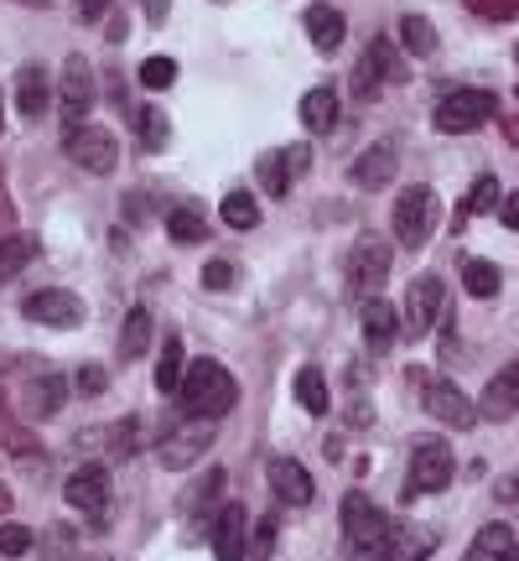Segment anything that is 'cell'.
Here are the masks:
<instances>
[{
	"label": "cell",
	"mask_w": 519,
	"mask_h": 561,
	"mask_svg": "<svg viewBox=\"0 0 519 561\" xmlns=\"http://www.w3.org/2000/svg\"><path fill=\"white\" fill-rule=\"evenodd\" d=\"M494 494H499V504H519V473L499 479V489H494Z\"/></svg>",
	"instance_id": "obj_49"
},
{
	"label": "cell",
	"mask_w": 519,
	"mask_h": 561,
	"mask_svg": "<svg viewBox=\"0 0 519 561\" xmlns=\"http://www.w3.org/2000/svg\"><path fill=\"white\" fill-rule=\"evenodd\" d=\"M473 16H488V21H509L519 16V0H462Z\"/></svg>",
	"instance_id": "obj_42"
},
{
	"label": "cell",
	"mask_w": 519,
	"mask_h": 561,
	"mask_svg": "<svg viewBox=\"0 0 519 561\" xmlns=\"http://www.w3.org/2000/svg\"><path fill=\"white\" fill-rule=\"evenodd\" d=\"M280 161H286V172H291V178H301V172H307V167H312V146H286V151H280Z\"/></svg>",
	"instance_id": "obj_45"
},
{
	"label": "cell",
	"mask_w": 519,
	"mask_h": 561,
	"mask_svg": "<svg viewBox=\"0 0 519 561\" xmlns=\"http://www.w3.org/2000/svg\"><path fill=\"white\" fill-rule=\"evenodd\" d=\"M515 62H519V47H515Z\"/></svg>",
	"instance_id": "obj_57"
},
{
	"label": "cell",
	"mask_w": 519,
	"mask_h": 561,
	"mask_svg": "<svg viewBox=\"0 0 519 561\" xmlns=\"http://www.w3.org/2000/svg\"><path fill=\"white\" fill-rule=\"evenodd\" d=\"M411 380L420 385V405L441 421V426H452V432H473L478 426V405L462 396L452 380H441V375H426V369H411Z\"/></svg>",
	"instance_id": "obj_3"
},
{
	"label": "cell",
	"mask_w": 519,
	"mask_h": 561,
	"mask_svg": "<svg viewBox=\"0 0 519 561\" xmlns=\"http://www.w3.org/2000/svg\"><path fill=\"white\" fill-rule=\"evenodd\" d=\"M62 500L73 504L79 515H89V520H104V510H109V479H104V468H79L73 479L62 483Z\"/></svg>",
	"instance_id": "obj_14"
},
{
	"label": "cell",
	"mask_w": 519,
	"mask_h": 561,
	"mask_svg": "<svg viewBox=\"0 0 519 561\" xmlns=\"http://www.w3.org/2000/svg\"><path fill=\"white\" fill-rule=\"evenodd\" d=\"M130 115H136L140 151H161V146H166V136H172V125H166V115H161V110H130Z\"/></svg>",
	"instance_id": "obj_35"
},
{
	"label": "cell",
	"mask_w": 519,
	"mask_h": 561,
	"mask_svg": "<svg viewBox=\"0 0 519 561\" xmlns=\"http://www.w3.org/2000/svg\"><path fill=\"white\" fill-rule=\"evenodd\" d=\"M0 442H5L11 458H32V453H37V437H32L26 426H16L11 416H0Z\"/></svg>",
	"instance_id": "obj_38"
},
{
	"label": "cell",
	"mask_w": 519,
	"mask_h": 561,
	"mask_svg": "<svg viewBox=\"0 0 519 561\" xmlns=\"http://www.w3.org/2000/svg\"><path fill=\"white\" fill-rule=\"evenodd\" d=\"M223 483H229V473H223V468H208V473H203V483H198V500H193V510H208V504H219L223 500Z\"/></svg>",
	"instance_id": "obj_40"
},
{
	"label": "cell",
	"mask_w": 519,
	"mask_h": 561,
	"mask_svg": "<svg viewBox=\"0 0 519 561\" xmlns=\"http://www.w3.org/2000/svg\"><path fill=\"white\" fill-rule=\"evenodd\" d=\"M499 561H519V541H509V551H504Z\"/></svg>",
	"instance_id": "obj_55"
},
{
	"label": "cell",
	"mask_w": 519,
	"mask_h": 561,
	"mask_svg": "<svg viewBox=\"0 0 519 561\" xmlns=\"http://www.w3.org/2000/svg\"><path fill=\"white\" fill-rule=\"evenodd\" d=\"M359 322H364V339L374 343V348H390L400 339V307H390L384 297H364Z\"/></svg>",
	"instance_id": "obj_20"
},
{
	"label": "cell",
	"mask_w": 519,
	"mask_h": 561,
	"mask_svg": "<svg viewBox=\"0 0 519 561\" xmlns=\"http://www.w3.org/2000/svg\"><path fill=\"white\" fill-rule=\"evenodd\" d=\"M301 125L312 130V136H327L333 125H338V89H307L301 94Z\"/></svg>",
	"instance_id": "obj_22"
},
{
	"label": "cell",
	"mask_w": 519,
	"mask_h": 561,
	"mask_svg": "<svg viewBox=\"0 0 519 561\" xmlns=\"http://www.w3.org/2000/svg\"><path fill=\"white\" fill-rule=\"evenodd\" d=\"M499 115V100L488 89H452L447 100L437 104V130L441 136H473Z\"/></svg>",
	"instance_id": "obj_4"
},
{
	"label": "cell",
	"mask_w": 519,
	"mask_h": 561,
	"mask_svg": "<svg viewBox=\"0 0 519 561\" xmlns=\"http://www.w3.org/2000/svg\"><path fill=\"white\" fill-rule=\"evenodd\" d=\"M219 214H223V224H229V229H255V224H260V203L250 198L244 187H234V193L219 203Z\"/></svg>",
	"instance_id": "obj_33"
},
{
	"label": "cell",
	"mask_w": 519,
	"mask_h": 561,
	"mask_svg": "<svg viewBox=\"0 0 519 561\" xmlns=\"http://www.w3.org/2000/svg\"><path fill=\"white\" fill-rule=\"evenodd\" d=\"M343 32H348V21H343L338 5H307V37L318 53H338Z\"/></svg>",
	"instance_id": "obj_21"
},
{
	"label": "cell",
	"mask_w": 519,
	"mask_h": 561,
	"mask_svg": "<svg viewBox=\"0 0 519 561\" xmlns=\"http://www.w3.org/2000/svg\"><path fill=\"white\" fill-rule=\"evenodd\" d=\"M146 348H151V312H146V307H130L115 354H120V364H136V359H146Z\"/></svg>",
	"instance_id": "obj_23"
},
{
	"label": "cell",
	"mask_w": 519,
	"mask_h": 561,
	"mask_svg": "<svg viewBox=\"0 0 519 561\" xmlns=\"http://www.w3.org/2000/svg\"><path fill=\"white\" fill-rule=\"evenodd\" d=\"M452 447L437 437H416L411 447V489L416 494H441V489H452Z\"/></svg>",
	"instance_id": "obj_10"
},
{
	"label": "cell",
	"mask_w": 519,
	"mask_h": 561,
	"mask_svg": "<svg viewBox=\"0 0 519 561\" xmlns=\"http://www.w3.org/2000/svg\"><path fill=\"white\" fill-rule=\"evenodd\" d=\"M58 100H62V136L89 125V110H94V62L73 53L62 62V83H58Z\"/></svg>",
	"instance_id": "obj_8"
},
{
	"label": "cell",
	"mask_w": 519,
	"mask_h": 561,
	"mask_svg": "<svg viewBox=\"0 0 519 561\" xmlns=\"http://www.w3.org/2000/svg\"><path fill=\"white\" fill-rule=\"evenodd\" d=\"M462 286H468V297H499V286H504V271L494 261H462Z\"/></svg>",
	"instance_id": "obj_27"
},
{
	"label": "cell",
	"mask_w": 519,
	"mask_h": 561,
	"mask_svg": "<svg viewBox=\"0 0 519 561\" xmlns=\"http://www.w3.org/2000/svg\"><path fill=\"white\" fill-rule=\"evenodd\" d=\"M509 541H515V530L504 520H494V525H483L478 536H473V546L462 551V561H499L504 551H509Z\"/></svg>",
	"instance_id": "obj_26"
},
{
	"label": "cell",
	"mask_w": 519,
	"mask_h": 561,
	"mask_svg": "<svg viewBox=\"0 0 519 561\" xmlns=\"http://www.w3.org/2000/svg\"><path fill=\"white\" fill-rule=\"evenodd\" d=\"M62 151H68V161L83 167L89 178H109V172L120 167V140H115V130H104V125L68 130V136H62Z\"/></svg>",
	"instance_id": "obj_5"
},
{
	"label": "cell",
	"mask_w": 519,
	"mask_h": 561,
	"mask_svg": "<svg viewBox=\"0 0 519 561\" xmlns=\"http://www.w3.org/2000/svg\"><path fill=\"white\" fill-rule=\"evenodd\" d=\"M32 261H37V240H32V234H5V240H0V280L21 276Z\"/></svg>",
	"instance_id": "obj_28"
},
{
	"label": "cell",
	"mask_w": 519,
	"mask_h": 561,
	"mask_svg": "<svg viewBox=\"0 0 519 561\" xmlns=\"http://www.w3.org/2000/svg\"><path fill=\"white\" fill-rule=\"evenodd\" d=\"M244 541H250V510L244 504H223L219 520H214V557L244 561Z\"/></svg>",
	"instance_id": "obj_17"
},
{
	"label": "cell",
	"mask_w": 519,
	"mask_h": 561,
	"mask_svg": "<svg viewBox=\"0 0 519 561\" xmlns=\"http://www.w3.org/2000/svg\"><path fill=\"white\" fill-rule=\"evenodd\" d=\"M384 530H390V520L380 515V504L369 500V494H343V546H348V557L354 551H369V546L384 541Z\"/></svg>",
	"instance_id": "obj_9"
},
{
	"label": "cell",
	"mask_w": 519,
	"mask_h": 561,
	"mask_svg": "<svg viewBox=\"0 0 519 561\" xmlns=\"http://www.w3.org/2000/svg\"><path fill=\"white\" fill-rule=\"evenodd\" d=\"M395 167H400V140L384 136V140H374V146H364L359 151V161L348 167V182L364 187V193H380V187L395 182Z\"/></svg>",
	"instance_id": "obj_13"
},
{
	"label": "cell",
	"mask_w": 519,
	"mask_h": 561,
	"mask_svg": "<svg viewBox=\"0 0 519 561\" xmlns=\"http://www.w3.org/2000/svg\"><path fill=\"white\" fill-rule=\"evenodd\" d=\"M104 26H109V32H104L109 42H125V37H130V32H125V16H120V11H115V16H104Z\"/></svg>",
	"instance_id": "obj_50"
},
{
	"label": "cell",
	"mask_w": 519,
	"mask_h": 561,
	"mask_svg": "<svg viewBox=\"0 0 519 561\" xmlns=\"http://www.w3.org/2000/svg\"><path fill=\"white\" fill-rule=\"evenodd\" d=\"M504 136H509V140L519 146V115H504Z\"/></svg>",
	"instance_id": "obj_52"
},
{
	"label": "cell",
	"mask_w": 519,
	"mask_h": 561,
	"mask_svg": "<svg viewBox=\"0 0 519 561\" xmlns=\"http://www.w3.org/2000/svg\"><path fill=\"white\" fill-rule=\"evenodd\" d=\"M214 426L219 421H208V416H187L182 426H172L166 437H161V447H157V462L166 468V473H187L193 462L214 447Z\"/></svg>",
	"instance_id": "obj_6"
},
{
	"label": "cell",
	"mask_w": 519,
	"mask_h": 561,
	"mask_svg": "<svg viewBox=\"0 0 519 561\" xmlns=\"http://www.w3.org/2000/svg\"><path fill=\"white\" fill-rule=\"evenodd\" d=\"M380 89H384V83L374 79V68H369V62L359 58V68H354V94H359V100H374Z\"/></svg>",
	"instance_id": "obj_44"
},
{
	"label": "cell",
	"mask_w": 519,
	"mask_h": 561,
	"mask_svg": "<svg viewBox=\"0 0 519 561\" xmlns=\"http://www.w3.org/2000/svg\"><path fill=\"white\" fill-rule=\"evenodd\" d=\"M177 396H182V405H187L193 416L223 421L234 405H240V380H234L219 359H193L187 369H182Z\"/></svg>",
	"instance_id": "obj_1"
},
{
	"label": "cell",
	"mask_w": 519,
	"mask_h": 561,
	"mask_svg": "<svg viewBox=\"0 0 519 561\" xmlns=\"http://www.w3.org/2000/svg\"><path fill=\"white\" fill-rule=\"evenodd\" d=\"M140 5H146V16H151V21H166V16H172V0H140Z\"/></svg>",
	"instance_id": "obj_51"
},
{
	"label": "cell",
	"mask_w": 519,
	"mask_h": 561,
	"mask_svg": "<svg viewBox=\"0 0 519 561\" xmlns=\"http://www.w3.org/2000/svg\"><path fill=\"white\" fill-rule=\"evenodd\" d=\"M109 5H115V0H79V21L83 26H100V21L109 16Z\"/></svg>",
	"instance_id": "obj_47"
},
{
	"label": "cell",
	"mask_w": 519,
	"mask_h": 561,
	"mask_svg": "<svg viewBox=\"0 0 519 561\" xmlns=\"http://www.w3.org/2000/svg\"><path fill=\"white\" fill-rule=\"evenodd\" d=\"M0 130H5V115H0Z\"/></svg>",
	"instance_id": "obj_56"
},
{
	"label": "cell",
	"mask_w": 519,
	"mask_h": 561,
	"mask_svg": "<svg viewBox=\"0 0 519 561\" xmlns=\"http://www.w3.org/2000/svg\"><path fill=\"white\" fill-rule=\"evenodd\" d=\"M0 229H11V203H5V187H0Z\"/></svg>",
	"instance_id": "obj_53"
},
{
	"label": "cell",
	"mask_w": 519,
	"mask_h": 561,
	"mask_svg": "<svg viewBox=\"0 0 519 561\" xmlns=\"http://www.w3.org/2000/svg\"><path fill=\"white\" fill-rule=\"evenodd\" d=\"M166 234H172L177 244H198V240H208V219H203L198 208H187V203H182V208L166 214Z\"/></svg>",
	"instance_id": "obj_30"
},
{
	"label": "cell",
	"mask_w": 519,
	"mask_h": 561,
	"mask_svg": "<svg viewBox=\"0 0 519 561\" xmlns=\"http://www.w3.org/2000/svg\"><path fill=\"white\" fill-rule=\"evenodd\" d=\"M400 47H405L411 58H431V53H437V26L420 16V11L400 16Z\"/></svg>",
	"instance_id": "obj_25"
},
{
	"label": "cell",
	"mask_w": 519,
	"mask_h": 561,
	"mask_svg": "<svg viewBox=\"0 0 519 561\" xmlns=\"http://www.w3.org/2000/svg\"><path fill=\"white\" fill-rule=\"evenodd\" d=\"M499 219L509 224V229H519V193H504L499 198Z\"/></svg>",
	"instance_id": "obj_48"
},
{
	"label": "cell",
	"mask_w": 519,
	"mask_h": 561,
	"mask_svg": "<svg viewBox=\"0 0 519 561\" xmlns=\"http://www.w3.org/2000/svg\"><path fill=\"white\" fill-rule=\"evenodd\" d=\"M441 219V198L437 187H426V182H411L405 193L395 198V214H390V229H395V240L405 250H420V244L431 240V229Z\"/></svg>",
	"instance_id": "obj_2"
},
{
	"label": "cell",
	"mask_w": 519,
	"mask_h": 561,
	"mask_svg": "<svg viewBox=\"0 0 519 561\" xmlns=\"http://www.w3.org/2000/svg\"><path fill=\"white\" fill-rule=\"evenodd\" d=\"M297 401L307 416H322L327 411V380H322L318 364H307V369H297Z\"/></svg>",
	"instance_id": "obj_29"
},
{
	"label": "cell",
	"mask_w": 519,
	"mask_h": 561,
	"mask_svg": "<svg viewBox=\"0 0 519 561\" xmlns=\"http://www.w3.org/2000/svg\"><path fill=\"white\" fill-rule=\"evenodd\" d=\"M452 301H447V286L437 276H416L411 280V291H405V312H400V333L405 339H426L431 328L441 322Z\"/></svg>",
	"instance_id": "obj_7"
},
{
	"label": "cell",
	"mask_w": 519,
	"mask_h": 561,
	"mask_svg": "<svg viewBox=\"0 0 519 561\" xmlns=\"http://www.w3.org/2000/svg\"><path fill=\"white\" fill-rule=\"evenodd\" d=\"M499 178H494V172H483L478 182H473V187H468V203H462V219H473V214H494V208H499Z\"/></svg>",
	"instance_id": "obj_34"
},
{
	"label": "cell",
	"mask_w": 519,
	"mask_h": 561,
	"mask_svg": "<svg viewBox=\"0 0 519 561\" xmlns=\"http://www.w3.org/2000/svg\"><path fill=\"white\" fill-rule=\"evenodd\" d=\"M104 385H109V375H104L100 364H83V369H79V390H83V396H100Z\"/></svg>",
	"instance_id": "obj_46"
},
{
	"label": "cell",
	"mask_w": 519,
	"mask_h": 561,
	"mask_svg": "<svg viewBox=\"0 0 519 561\" xmlns=\"http://www.w3.org/2000/svg\"><path fill=\"white\" fill-rule=\"evenodd\" d=\"M100 437L109 442L104 453H109V458H115V462L136 458V447H140V421H136V416H125V421H115L109 432H100Z\"/></svg>",
	"instance_id": "obj_32"
},
{
	"label": "cell",
	"mask_w": 519,
	"mask_h": 561,
	"mask_svg": "<svg viewBox=\"0 0 519 561\" xmlns=\"http://www.w3.org/2000/svg\"><path fill=\"white\" fill-rule=\"evenodd\" d=\"M390 261H395V250H390V240H380V234H364L359 244H354V255H348V280H354V291H364L374 297L384 280H390Z\"/></svg>",
	"instance_id": "obj_11"
},
{
	"label": "cell",
	"mask_w": 519,
	"mask_h": 561,
	"mask_svg": "<svg viewBox=\"0 0 519 561\" xmlns=\"http://www.w3.org/2000/svg\"><path fill=\"white\" fill-rule=\"evenodd\" d=\"M136 79H140V89H151V94H157V89H172V83H177V58H146Z\"/></svg>",
	"instance_id": "obj_37"
},
{
	"label": "cell",
	"mask_w": 519,
	"mask_h": 561,
	"mask_svg": "<svg viewBox=\"0 0 519 561\" xmlns=\"http://www.w3.org/2000/svg\"><path fill=\"white\" fill-rule=\"evenodd\" d=\"M32 525H0V557H26L32 551Z\"/></svg>",
	"instance_id": "obj_39"
},
{
	"label": "cell",
	"mask_w": 519,
	"mask_h": 561,
	"mask_svg": "<svg viewBox=\"0 0 519 561\" xmlns=\"http://www.w3.org/2000/svg\"><path fill=\"white\" fill-rule=\"evenodd\" d=\"M255 178H260V187L270 193V198H286L291 193V172H286V161H280V151H270V157H260V167H255Z\"/></svg>",
	"instance_id": "obj_36"
},
{
	"label": "cell",
	"mask_w": 519,
	"mask_h": 561,
	"mask_svg": "<svg viewBox=\"0 0 519 561\" xmlns=\"http://www.w3.org/2000/svg\"><path fill=\"white\" fill-rule=\"evenodd\" d=\"M515 411H519V364H509L499 375H488V385H483V396H478V416L509 421Z\"/></svg>",
	"instance_id": "obj_18"
},
{
	"label": "cell",
	"mask_w": 519,
	"mask_h": 561,
	"mask_svg": "<svg viewBox=\"0 0 519 561\" xmlns=\"http://www.w3.org/2000/svg\"><path fill=\"white\" fill-rule=\"evenodd\" d=\"M62 401H68V380L62 375H37L21 396V411H26V421H53L62 411Z\"/></svg>",
	"instance_id": "obj_19"
},
{
	"label": "cell",
	"mask_w": 519,
	"mask_h": 561,
	"mask_svg": "<svg viewBox=\"0 0 519 561\" xmlns=\"http://www.w3.org/2000/svg\"><path fill=\"white\" fill-rule=\"evenodd\" d=\"M203 286H208V291H229V286H234V265H229V261H208Z\"/></svg>",
	"instance_id": "obj_43"
},
{
	"label": "cell",
	"mask_w": 519,
	"mask_h": 561,
	"mask_svg": "<svg viewBox=\"0 0 519 561\" xmlns=\"http://www.w3.org/2000/svg\"><path fill=\"white\" fill-rule=\"evenodd\" d=\"M276 530H280L276 520H260V525H255V536L244 541V557H255V561L270 557V546H276Z\"/></svg>",
	"instance_id": "obj_41"
},
{
	"label": "cell",
	"mask_w": 519,
	"mask_h": 561,
	"mask_svg": "<svg viewBox=\"0 0 519 561\" xmlns=\"http://www.w3.org/2000/svg\"><path fill=\"white\" fill-rule=\"evenodd\" d=\"M515 100H519V89H515Z\"/></svg>",
	"instance_id": "obj_58"
},
{
	"label": "cell",
	"mask_w": 519,
	"mask_h": 561,
	"mask_svg": "<svg viewBox=\"0 0 519 561\" xmlns=\"http://www.w3.org/2000/svg\"><path fill=\"white\" fill-rule=\"evenodd\" d=\"M364 62L374 68V79H380V83H405V79H411V73H405V58L395 53V42H390V37H374V42H369Z\"/></svg>",
	"instance_id": "obj_24"
},
{
	"label": "cell",
	"mask_w": 519,
	"mask_h": 561,
	"mask_svg": "<svg viewBox=\"0 0 519 561\" xmlns=\"http://www.w3.org/2000/svg\"><path fill=\"white\" fill-rule=\"evenodd\" d=\"M182 369H187V354H182V339H166L161 343V354H157V390H177L182 385Z\"/></svg>",
	"instance_id": "obj_31"
},
{
	"label": "cell",
	"mask_w": 519,
	"mask_h": 561,
	"mask_svg": "<svg viewBox=\"0 0 519 561\" xmlns=\"http://www.w3.org/2000/svg\"><path fill=\"white\" fill-rule=\"evenodd\" d=\"M21 312H26L32 322H42V328H83V318H89V307H83V297H73V291H62V286L32 291V297L21 301Z\"/></svg>",
	"instance_id": "obj_12"
},
{
	"label": "cell",
	"mask_w": 519,
	"mask_h": 561,
	"mask_svg": "<svg viewBox=\"0 0 519 561\" xmlns=\"http://www.w3.org/2000/svg\"><path fill=\"white\" fill-rule=\"evenodd\" d=\"M11 500H16V494H11V489H5V483H0V515H5V510H11Z\"/></svg>",
	"instance_id": "obj_54"
},
{
	"label": "cell",
	"mask_w": 519,
	"mask_h": 561,
	"mask_svg": "<svg viewBox=\"0 0 519 561\" xmlns=\"http://www.w3.org/2000/svg\"><path fill=\"white\" fill-rule=\"evenodd\" d=\"M265 479H270V489H276L280 504H291V510H301V504H312V473L301 468L297 458H270L265 462Z\"/></svg>",
	"instance_id": "obj_16"
},
{
	"label": "cell",
	"mask_w": 519,
	"mask_h": 561,
	"mask_svg": "<svg viewBox=\"0 0 519 561\" xmlns=\"http://www.w3.org/2000/svg\"><path fill=\"white\" fill-rule=\"evenodd\" d=\"M47 110H53V79H47L42 62H26L16 73V115L37 125V121H47Z\"/></svg>",
	"instance_id": "obj_15"
}]
</instances>
